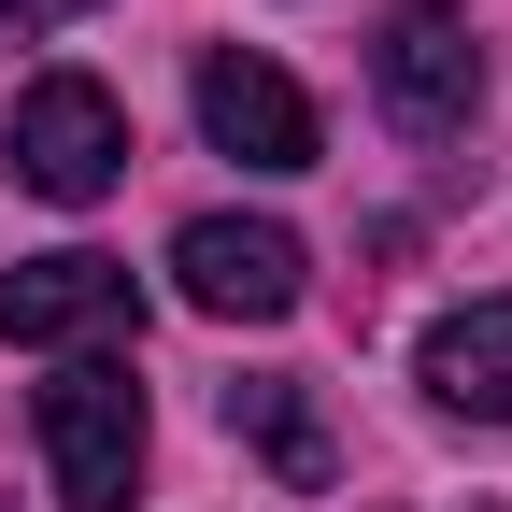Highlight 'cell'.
I'll return each instance as SVG.
<instances>
[{
    "mask_svg": "<svg viewBox=\"0 0 512 512\" xmlns=\"http://www.w3.org/2000/svg\"><path fill=\"white\" fill-rule=\"evenodd\" d=\"M413 384L441 413H470V427H512V299H456L413 342Z\"/></svg>",
    "mask_w": 512,
    "mask_h": 512,
    "instance_id": "8",
    "label": "cell"
},
{
    "mask_svg": "<svg viewBox=\"0 0 512 512\" xmlns=\"http://www.w3.org/2000/svg\"><path fill=\"white\" fill-rule=\"evenodd\" d=\"M171 285H185V313H214V328H285L313 299V256L271 214H185L171 228Z\"/></svg>",
    "mask_w": 512,
    "mask_h": 512,
    "instance_id": "3",
    "label": "cell"
},
{
    "mask_svg": "<svg viewBox=\"0 0 512 512\" xmlns=\"http://www.w3.org/2000/svg\"><path fill=\"white\" fill-rule=\"evenodd\" d=\"M200 143L242 157V171H313V157H328V128H313V100L271 72V57L214 43V57H200Z\"/></svg>",
    "mask_w": 512,
    "mask_h": 512,
    "instance_id": "6",
    "label": "cell"
},
{
    "mask_svg": "<svg viewBox=\"0 0 512 512\" xmlns=\"http://www.w3.org/2000/svg\"><path fill=\"white\" fill-rule=\"evenodd\" d=\"M29 441H43L57 512H128V498H143V441H157L143 370H128V356H57V384L29 399Z\"/></svg>",
    "mask_w": 512,
    "mask_h": 512,
    "instance_id": "1",
    "label": "cell"
},
{
    "mask_svg": "<svg viewBox=\"0 0 512 512\" xmlns=\"http://www.w3.org/2000/svg\"><path fill=\"white\" fill-rule=\"evenodd\" d=\"M0 157H15L29 200L86 214V200H114V185H128V100H114L100 72H43V86L15 100V128H0Z\"/></svg>",
    "mask_w": 512,
    "mask_h": 512,
    "instance_id": "2",
    "label": "cell"
},
{
    "mask_svg": "<svg viewBox=\"0 0 512 512\" xmlns=\"http://www.w3.org/2000/svg\"><path fill=\"white\" fill-rule=\"evenodd\" d=\"M214 427H228L285 498H328V484H342V441H328V413H313L299 370H242V384H214Z\"/></svg>",
    "mask_w": 512,
    "mask_h": 512,
    "instance_id": "7",
    "label": "cell"
},
{
    "mask_svg": "<svg viewBox=\"0 0 512 512\" xmlns=\"http://www.w3.org/2000/svg\"><path fill=\"white\" fill-rule=\"evenodd\" d=\"M370 100L413 128V143H456V128L484 114V43L456 0H399V15L370 29Z\"/></svg>",
    "mask_w": 512,
    "mask_h": 512,
    "instance_id": "4",
    "label": "cell"
},
{
    "mask_svg": "<svg viewBox=\"0 0 512 512\" xmlns=\"http://www.w3.org/2000/svg\"><path fill=\"white\" fill-rule=\"evenodd\" d=\"M72 15H100V0H0V43H29V29H72Z\"/></svg>",
    "mask_w": 512,
    "mask_h": 512,
    "instance_id": "9",
    "label": "cell"
},
{
    "mask_svg": "<svg viewBox=\"0 0 512 512\" xmlns=\"http://www.w3.org/2000/svg\"><path fill=\"white\" fill-rule=\"evenodd\" d=\"M128 328H143L128 256L57 242V256H15V271H0V342L15 356H86V342H128Z\"/></svg>",
    "mask_w": 512,
    "mask_h": 512,
    "instance_id": "5",
    "label": "cell"
}]
</instances>
